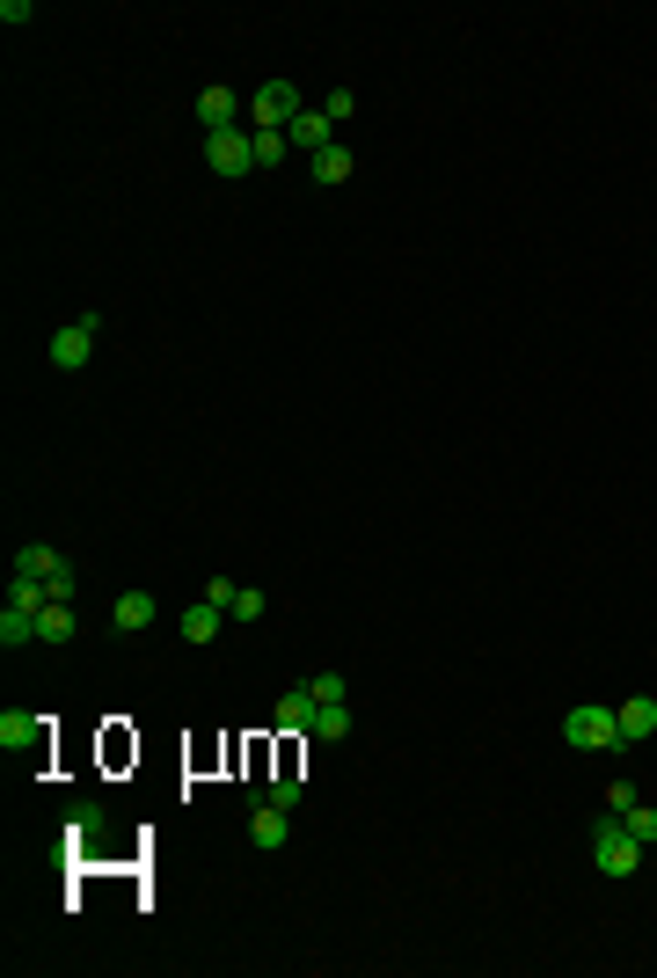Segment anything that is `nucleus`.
Returning a JSON list of instances; mask_svg holds the SVG:
<instances>
[{
  "label": "nucleus",
  "instance_id": "f257e3e1",
  "mask_svg": "<svg viewBox=\"0 0 657 978\" xmlns=\"http://www.w3.org/2000/svg\"><path fill=\"white\" fill-rule=\"evenodd\" d=\"M592 861H599V877H635V869H643V840L629 832L621 810H607V818L592 826Z\"/></svg>",
  "mask_w": 657,
  "mask_h": 978
},
{
  "label": "nucleus",
  "instance_id": "f03ea898",
  "mask_svg": "<svg viewBox=\"0 0 657 978\" xmlns=\"http://www.w3.org/2000/svg\"><path fill=\"white\" fill-rule=\"evenodd\" d=\"M562 745H570V753H613V745H621V723H613V709H599V701H577V709L562 716Z\"/></svg>",
  "mask_w": 657,
  "mask_h": 978
},
{
  "label": "nucleus",
  "instance_id": "7ed1b4c3",
  "mask_svg": "<svg viewBox=\"0 0 657 978\" xmlns=\"http://www.w3.org/2000/svg\"><path fill=\"white\" fill-rule=\"evenodd\" d=\"M300 110H307V96H300L292 81H264V88L248 96V118H256V132H285Z\"/></svg>",
  "mask_w": 657,
  "mask_h": 978
},
{
  "label": "nucleus",
  "instance_id": "20e7f679",
  "mask_svg": "<svg viewBox=\"0 0 657 978\" xmlns=\"http://www.w3.org/2000/svg\"><path fill=\"white\" fill-rule=\"evenodd\" d=\"M96 337H102V315H81V321H66V329L51 337V366H59V372H81L88 358H96Z\"/></svg>",
  "mask_w": 657,
  "mask_h": 978
},
{
  "label": "nucleus",
  "instance_id": "39448f33",
  "mask_svg": "<svg viewBox=\"0 0 657 978\" xmlns=\"http://www.w3.org/2000/svg\"><path fill=\"white\" fill-rule=\"evenodd\" d=\"M205 161H212V175H248L256 169V132H242V124H234V132H212V139H205Z\"/></svg>",
  "mask_w": 657,
  "mask_h": 978
},
{
  "label": "nucleus",
  "instance_id": "423d86ee",
  "mask_svg": "<svg viewBox=\"0 0 657 978\" xmlns=\"http://www.w3.org/2000/svg\"><path fill=\"white\" fill-rule=\"evenodd\" d=\"M197 124H205V139H212V132H234V124H242V88H205V96H197Z\"/></svg>",
  "mask_w": 657,
  "mask_h": 978
},
{
  "label": "nucleus",
  "instance_id": "0eeeda50",
  "mask_svg": "<svg viewBox=\"0 0 657 978\" xmlns=\"http://www.w3.org/2000/svg\"><path fill=\"white\" fill-rule=\"evenodd\" d=\"M248 840H256L264 855H278V847H285V840H292V810H278V804H270V796H264V804L248 810Z\"/></svg>",
  "mask_w": 657,
  "mask_h": 978
},
{
  "label": "nucleus",
  "instance_id": "6e6552de",
  "mask_svg": "<svg viewBox=\"0 0 657 978\" xmlns=\"http://www.w3.org/2000/svg\"><path fill=\"white\" fill-rule=\"evenodd\" d=\"M0 753H45V716L8 709L0 716Z\"/></svg>",
  "mask_w": 657,
  "mask_h": 978
},
{
  "label": "nucleus",
  "instance_id": "1a4fd4ad",
  "mask_svg": "<svg viewBox=\"0 0 657 978\" xmlns=\"http://www.w3.org/2000/svg\"><path fill=\"white\" fill-rule=\"evenodd\" d=\"M270 723H278V731H307V723H315V680L285 686V694H278V709H270Z\"/></svg>",
  "mask_w": 657,
  "mask_h": 978
},
{
  "label": "nucleus",
  "instance_id": "9d476101",
  "mask_svg": "<svg viewBox=\"0 0 657 978\" xmlns=\"http://www.w3.org/2000/svg\"><path fill=\"white\" fill-rule=\"evenodd\" d=\"M613 723H621V745H643V737H657V701L650 694H629V701L613 709Z\"/></svg>",
  "mask_w": 657,
  "mask_h": 978
},
{
  "label": "nucleus",
  "instance_id": "9b49d317",
  "mask_svg": "<svg viewBox=\"0 0 657 978\" xmlns=\"http://www.w3.org/2000/svg\"><path fill=\"white\" fill-rule=\"evenodd\" d=\"M285 139H292V147H300V154H307V161H315L321 147H337V124L321 118V110H300V118L285 124Z\"/></svg>",
  "mask_w": 657,
  "mask_h": 978
},
{
  "label": "nucleus",
  "instance_id": "f8f14e48",
  "mask_svg": "<svg viewBox=\"0 0 657 978\" xmlns=\"http://www.w3.org/2000/svg\"><path fill=\"white\" fill-rule=\"evenodd\" d=\"M154 613H161L154 591H124L118 607H110V628H118V636H139V628H154Z\"/></svg>",
  "mask_w": 657,
  "mask_h": 978
},
{
  "label": "nucleus",
  "instance_id": "ddd939ff",
  "mask_svg": "<svg viewBox=\"0 0 657 978\" xmlns=\"http://www.w3.org/2000/svg\"><path fill=\"white\" fill-rule=\"evenodd\" d=\"M307 737H321V745L351 737V701H315V723H307Z\"/></svg>",
  "mask_w": 657,
  "mask_h": 978
},
{
  "label": "nucleus",
  "instance_id": "4468645a",
  "mask_svg": "<svg viewBox=\"0 0 657 978\" xmlns=\"http://www.w3.org/2000/svg\"><path fill=\"white\" fill-rule=\"evenodd\" d=\"M219 621H227V613H219L212 599H197V607H183V643H212V636H219Z\"/></svg>",
  "mask_w": 657,
  "mask_h": 978
},
{
  "label": "nucleus",
  "instance_id": "2eb2a0df",
  "mask_svg": "<svg viewBox=\"0 0 657 978\" xmlns=\"http://www.w3.org/2000/svg\"><path fill=\"white\" fill-rule=\"evenodd\" d=\"M307 169H315V183H321V191H337L343 175H351V147H343V139H337V147H321L315 161H307Z\"/></svg>",
  "mask_w": 657,
  "mask_h": 978
},
{
  "label": "nucleus",
  "instance_id": "dca6fc26",
  "mask_svg": "<svg viewBox=\"0 0 657 978\" xmlns=\"http://www.w3.org/2000/svg\"><path fill=\"white\" fill-rule=\"evenodd\" d=\"M0 643H8V650H23V643H37V613H23V607H0Z\"/></svg>",
  "mask_w": 657,
  "mask_h": 978
},
{
  "label": "nucleus",
  "instance_id": "f3484780",
  "mask_svg": "<svg viewBox=\"0 0 657 978\" xmlns=\"http://www.w3.org/2000/svg\"><path fill=\"white\" fill-rule=\"evenodd\" d=\"M37 643H73V607H45L37 613Z\"/></svg>",
  "mask_w": 657,
  "mask_h": 978
},
{
  "label": "nucleus",
  "instance_id": "a211bd4d",
  "mask_svg": "<svg viewBox=\"0 0 657 978\" xmlns=\"http://www.w3.org/2000/svg\"><path fill=\"white\" fill-rule=\"evenodd\" d=\"M51 563H59V548H51V540H29V548H15V570H23V577H45Z\"/></svg>",
  "mask_w": 657,
  "mask_h": 978
},
{
  "label": "nucleus",
  "instance_id": "6ab92c4d",
  "mask_svg": "<svg viewBox=\"0 0 657 978\" xmlns=\"http://www.w3.org/2000/svg\"><path fill=\"white\" fill-rule=\"evenodd\" d=\"M264 613H270V599L256 585H242V591H234V607H227V621H264Z\"/></svg>",
  "mask_w": 657,
  "mask_h": 978
},
{
  "label": "nucleus",
  "instance_id": "aec40b11",
  "mask_svg": "<svg viewBox=\"0 0 657 978\" xmlns=\"http://www.w3.org/2000/svg\"><path fill=\"white\" fill-rule=\"evenodd\" d=\"M621 818H629V832L643 840V847H657V804H629Z\"/></svg>",
  "mask_w": 657,
  "mask_h": 978
},
{
  "label": "nucleus",
  "instance_id": "412c9836",
  "mask_svg": "<svg viewBox=\"0 0 657 978\" xmlns=\"http://www.w3.org/2000/svg\"><path fill=\"white\" fill-rule=\"evenodd\" d=\"M285 154H292V139H285V132H256V169H278Z\"/></svg>",
  "mask_w": 657,
  "mask_h": 978
},
{
  "label": "nucleus",
  "instance_id": "4be33fe9",
  "mask_svg": "<svg viewBox=\"0 0 657 978\" xmlns=\"http://www.w3.org/2000/svg\"><path fill=\"white\" fill-rule=\"evenodd\" d=\"M102 826H110V810H102V804H81V810H73V832H81V840H96Z\"/></svg>",
  "mask_w": 657,
  "mask_h": 978
},
{
  "label": "nucleus",
  "instance_id": "5701e85b",
  "mask_svg": "<svg viewBox=\"0 0 657 978\" xmlns=\"http://www.w3.org/2000/svg\"><path fill=\"white\" fill-rule=\"evenodd\" d=\"M315 701H351V680L343 672H315Z\"/></svg>",
  "mask_w": 657,
  "mask_h": 978
},
{
  "label": "nucleus",
  "instance_id": "b1692460",
  "mask_svg": "<svg viewBox=\"0 0 657 978\" xmlns=\"http://www.w3.org/2000/svg\"><path fill=\"white\" fill-rule=\"evenodd\" d=\"M264 796H270V804H278V810H300V796H307V788L292 782V774H278V782H270Z\"/></svg>",
  "mask_w": 657,
  "mask_h": 978
},
{
  "label": "nucleus",
  "instance_id": "393cba45",
  "mask_svg": "<svg viewBox=\"0 0 657 978\" xmlns=\"http://www.w3.org/2000/svg\"><path fill=\"white\" fill-rule=\"evenodd\" d=\"M234 591H242V585H234V577H205V599H212V607H219V613L234 607Z\"/></svg>",
  "mask_w": 657,
  "mask_h": 978
},
{
  "label": "nucleus",
  "instance_id": "a878e982",
  "mask_svg": "<svg viewBox=\"0 0 657 978\" xmlns=\"http://www.w3.org/2000/svg\"><path fill=\"white\" fill-rule=\"evenodd\" d=\"M351 110H358V96H351V88H337V96L321 102V118H329V124H343V118H351Z\"/></svg>",
  "mask_w": 657,
  "mask_h": 978
}]
</instances>
